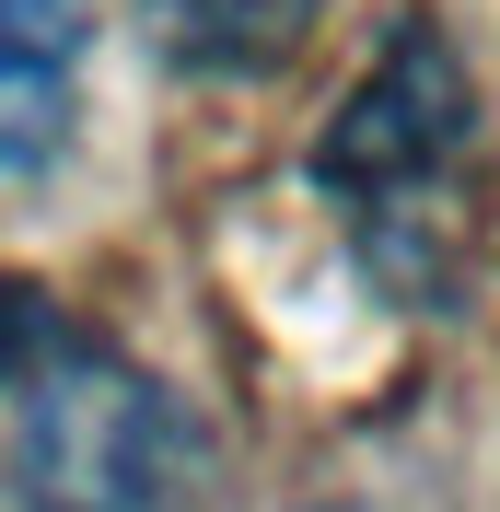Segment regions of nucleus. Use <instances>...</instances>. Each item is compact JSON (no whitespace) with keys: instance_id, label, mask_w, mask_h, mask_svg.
Instances as JSON below:
<instances>
[{"instance_id":"20e7f679","label":"nucleus","mask_w":500,"mask_h":512,"mask_svg":"<svg viewBox=\"0 0 500 512\" xmlns=\"http://www.w3.org/2000/svg\"><path fill=\"white\" fill-rule=\"evenodd\" d=\"M163 70H198V82H256L280 70L314 35V0H140Z\"/></svg>"},{"instance_id":"f03ea898","label":"nucleus","mask_w":500,"mask_h":512,"mask_svg":"<svg viewBox=\"0 0 500 512\" xmlns=\"http://www.w3.org/2000/svg\"><path fill=\"white\" fill-rule=\"evenodd\" d=\"M466 140H477L466 59L442 47V24H419V12H407L396 47L349 82V105H338V128H326L314 175L338 187V210H349L361 233H396V222H419V210L454 187Z\"/></svg>"},{"instance_id":"39448f33","label":"nucleus","mask_w":500,"mask_h":512,"mask_svg":"<svg viewBox=\"0 0 500 512\" xmlns=\"http://www.w3.org/2000/svg\"><path fill=\"white\" fill-rule=\"evenodd\" d=\"M47 338H59V303H47L35 280H0V408H12V384L35 373Z\"/></svg>"},{"instance_id":"f257e3e1","label":"nucleus","mask_w":500,"mask_h":512,"mask_svg":"<svg viewBox=\"0 0 500 512\" xmlns=\"http://www.w3.org/2000/svg\"><path fill=\"white\" fill-rule=\"evenodd\" d=\"M198 443L187 408L140 361L59 315V338L12 384V501L24 512H187Z\"/></svg>"},{"instance_id":"7ed1b4c3","label":"nucleus","mask_w":500,"mask_h":512,"mask_svg":"<svg viewBox=\"0 0 500 512\" xmlns=\"http://www.w3.org/2000/svg\"><path fill=\"white\" fill-rule=\"evenodd\" d=\"M94 0H0V187H24L82 128Z\"/></svg>"}]
</instances>
